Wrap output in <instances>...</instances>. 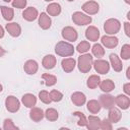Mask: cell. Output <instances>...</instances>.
<instances>
[{
  "mask_svg": "<svg viewBox=\"0 0 130 130\" xmlns=\"http://www.w3.org/2000/svg\"><path fill=\"white\" fill-rule=\"evenodd\" d=\"M86 107H87L88 112L91 113V114H98L102 109V106H101L100 102L96 101V100H89L86 104Z\"/></svg>",
  "mask_w": 130,
  "mask_h": 130,
  "instance_id": "27",
  "label": "cell"
},
{
  "mask_svg": "<svg viewBox=\"0 0 130 130\" xmlns=\"http://www.w3.org/2000/svg\"><path fill=\"white\" fill-rule=\"evenodd\" d=\"M21 103L26 107V108H32L37 104V98L32 93H25L21 98Z\"/></svg>",
  "mask_w": 130,
  "mask_h": 130,
  "instance_id": "24",
  "label": "cell"
},
{
  "mask_svg": "<svg viewBox=\"0 0 130 130\" xmlns=\"http://www.w3.org/2000/svg\"><path fill=\"white\" fill-rule=\"evenodd\" d=\"M4 34H5V31H4V28H3V26L0 24V39H2V38L4 37Z\"/></svg>",
  "mask_w": 130,
  "mask_h": 130,
  "instance_id": "43",
  "label": "cell"
},
{
  "mask_svg": "<svg viewBox=\"0 0 130 130\" xmlns=\"http://www.w3.org/2000/svg\"><path fill=\"white\" fill-rule=\"evenodd\" d=\"M4 130H17L18 127L13 123V121L11 119H5L3 121V127Z\"/></svg>",
  "mask_w": 130,
  "mask_h": 130,
  "instance_id": "38",
  "label": "cell"
},
{
  "mask_svg": "<svg viewBox=\"0 0 130 130\" xmlns=\"http://www.w3.org/2000/svg\"><path fill=\"white\" fill-rule=\"evenodd\" d=\"M127 18H128V19H130V12H128V13H127Z\"/></svg>",
  "mask_w": 130,
  "mask_h": 130,
  "instance_id": "47",
  "label": "cell"
},
{
  "mask_svg": "<svg viewBox=\"0 0 130 130\" xmlns=\"http://www.w3.org/2000/svg\"><path fill=\"white\" fill-rule=\"evenodd\" d=\"M102 46L108 48V49H114L118 46L119 44V39L115 36H110V35H105L101 38Z\"/></svg>",
  "mask_w": 130,
  "mask_h": 130,
  "instance_id": "10",
  "label": "cell"
},
{
  "mask_svg": "<svg viewBox=\"0 0 130 130\" xmlns=\"http://www.w3.org/2000/svg\"><path fill=\"white\" fill-rule=\"evenodd\" d=\"M99 86H100L102 91H104V92H111L115 88V83L111 79H105V80L100 82Z\"/></svg>",
  "mask_w": 130,
  "mask_h": 130,
  "instance_id": "26",
  "label": "cell"
},
{
  "mask_svg": "<svg viewBox=\"0 0 130 130\" xmlns=\"http://www.w3.org/2000/svg\"><path fill=\"white\" fill-rule=\"evenodd\" d=\"M100 123H101V119L98 116L90 115L87 118V123L85 127L88 130H98L100 129Z\"/></svg>",
  "mask_w": 130,
  "mask_h": 130,
  "instance_id": "22",
  "label": "cell"
},
{
  "mask_svg": "<svg viewBox=\"0 0 130 130\" xmlns=\"http://www.w3.org/2000/svg\"><path fill=\"white\" fill-rule=\"evenodd\" d=\"M45 117V113L41 108L38 107H32L30 108L29 111V118L34 122H41Z\"/></svg>",
  "mask_w": 130,
  "mask_h": 130,
  "instance_id": "18",
  "label": "cell"
},
{
  "mask_svg": "<svg viewBox=\"0 0 130 130\" xmlns=\"http://www.w3.org/2000/svg\"><path fill=\"white\" fill-rule=\"evenodd\" d=\"M44 1H47V2H52L53 0H44Z\"/></svg>",
  "mask_w": 130,
  "mask_h": 130,
  "instance_id": "50",
  "label": "cell"
},
{
  "mask_svg": "<svg viewBox=\"0 0 130 130\" xmlns=\"http://www.w3.org/2000/svg\"><path fill=\"white\" fill-rule=\"evenodd\" d=\"M22 17L26 21H34L39 17V11L35 7H27L23 10Z\"/></svg>",
  "mask_w": 130,
  "mask_h": 130,
  "instance_id": "13",
  "label": "cell"
},
{
  "mask_svg": "<svg viewBox=\"0 0 130 130\" xmlns=\"http://www.w3.org/2000/svg\"><path fill=\"white\" fill-rule=\"evenodd\" d=\"M92 66H93L95 72H98L100 74H107L110 70V63L107 60H103L100 58L92 62Z\"/></svg>",
  "mask_w": 130,
  "mask_h": 130,
  "instance_id": "6",
  "label": "cell"
},
{
  "mask_svg": "<svg viewBox=\"0 0 130 130\" xmlns=\"http://www.w3.org/2000/svg\"><path fill=\"white\" fill-rule=\"evenodd\" d=\"M115 105L122 110H127L130 107V99L127 94H118L115 98Z\"/></svg>",
  "mask_w": 130,
  "mask_h": 130,
  "instance_id": "12",
  "label": "cell"
},
{
  "mask_svg": "<svg viewBox=\"0 0 130 130\" xmlns=\"http://www.w3.org/2000/svg\"><path fill=\"white\" fill-rule=\"evenodd\" d=\"M57 59L54 55H46L42 60V65L46 69H53L56 66Z\"/></svg>",
  "mask_w": 130,
  "mask_h": 130,
  "instance_id": "23",
  "label": "cell"
},
{
  "mask_svg": "<svg viewBox=\"0 0 130 130\" xmlns=\"http://www.w3.org/2000/svg\"><path fill=\"white\" fill-rule=\"evenodd\" d=\"M5 108L10 113H16L20 108V102L16 96L8 95L5 99Z\"/></svg>",
  "mask_w": 130,
  "mask_h": 130,
  "instance_id": "5",
  "label": "cell"
},
{
  "mask_svg": "<svg viewBox=\"0 0 130 130\" xmlns=\"http://www.w3.org/2000/svg\"><path fill=\"white\" fill-rule=\"evenodd\" d=\"M89 49H90V44H89V42H87V41H81V42L77 45V47H76L77 52L80 53V54L87 53V52L89 51Z\"/></svg>",
  "mask_w": 130,
  "mask_h": 130,
  "instance_id": "33",
  "label": "cell"
},
{
  "mask_svg": "<svg viewBox=\"0 0 130 130\" xmlns=\"http://www.w3.org/2000/svg\"><path fill=\"white\" fill-rule=\"evenodd\" d=\"M68 2H72V1H74V0H67Z\"/></svg>",
  "mask_w": 130,
  "mask_h": 130,
  "instance_id": "51",
  "label": "cell"
},
{
  "mask_svg": "<svg viewBox=\"0 0 130 130\" xmlns=\"http://www.w3.org/2000/svg\"><path fill=\"white\" fill-rule=\"evenodd\" d=\"M121 29V22L117 18H109L104 23V30L106 35L115 36Z\"/></svg>",
  "mask_w": 130,
  "mask_h": 130,
  "instance_id": "3",
  "label": "cell"
},
{
  "mask_svg": "<svg viewBox=\"0 0 130 130\" xmlns=\"http://www.w3.org/2000/svg\"><path fill=\"white\" fill-rule=\"evenodd\" d=\"M113 126H112V123L110 122V120L107 118H105L104 120H101V123H100V129L102 130H112Z\"/></svg>",
  "mask_w": 130,
  "mask_h": 130,
  "instance_id": "39",
  "label": "cell"
},
{
  "mask_svg": "<svg viewBox=\"0 0 130 130\" xmlns=\"http://www.w3.org/2000/svg\"><path fill=\"white\" fill-rule=\"evenodd\" d=\"M49 94H50L51 101H52V102H55V103L60 102V101H62V99H63V93H62L61 91L57 90V89L51 90V91L49 92Z\"/></svg>",
  "mask_w": 130,
  "mask_h": 130,
  "instance_id": "35",
  "label": "cell"
},
{
  "mask_svg": "<svg viewBox=\"0 0 130 130\" xmlns=\"http://www.w3.org/2000/svg\"><path fill=\"white\" fill-rule=\"evenodd\" d=\"M101 35H100V30L98 27L93 26V25H89L86 30H85V38L87 39V41L90 42H96L99 41Z\"/></svg>",
  "mask_w": 130,
  "mask_h": 130,
  "instance_id": "11",
  "label": "cell"
},
{
  "mask_svg": "<svg viewBox=\"0 0 130 130\" xmlns=\"http://www.w3.org/2000/svg\"><path fill=\"white\" fill-rule=\"evenodd\" d=\"M23 70L28 75H34L39 70V64L36 60H27L23 65Z\"/></svg>",
  "mask_w": 130,
  "mask_h": 130,
  "instance_id": "16",
  "label": "cell"
},
{
  "mask_svg": "<svg viewBox=\"0 0 130 130\" xmlns=\"http://www.w3.org/2000/svg\"><path fill=\"white\" fill-rule=\"evenodd\" d=\"M71 102L77 107H81L86 103V96L81 91H75L71 94Z\"/></svg>",
  "mask_w": 130,
  "mask_h": 130,
  "instance_id": "17",
  "label": "cell"
},
{
  "mask_svg": "<svg viewBox=\"0 0 130 130\" xmlns=\"http://www.w3.org/2000/svg\"><path fill=\"white\" fill-rule=\"evenodd\" d=\"M42 78L45 81V84L47 86H53L57 83V77L50 73H44L42 74Z\"/></svg>",
  "mask_w": 130,
  "mask_h": 130,
  "instance_id": "32",
  "label": "cell"
},
{
  "mask_svg": "<svg viewBox=\"0 0 130 130\" xmlns=\"http://www.w3.org/2000/svg\"><path fill=\"white\" fill-rule=\"evenodd\" d=\"M101 82V78L98 74H92L90 75L88 78H87V81H86V86L90 89H94L99 86Z\"/></svg>",
  "mask_w": 130,
  "mask_h": 130,
  "instance_id": "29",
  "label": "cell"
},
{
  "mask_svg": "<svg viewBox=\"0 0 130 130\" xmlns=\"http://www.w3.org/2000/svg\"><path fill=\"white\" fill-rule=\"evenodd\" d=\"M55 53L61 57H70L74 54V47L68 42L60 41L55 46Z\"/></svg>",
  "mask_w": 130,
  "mask_h": 130,
  "instance_id": "2",
  "label": "cell"
},
{
  "mask_svg": "<svg viewBox=\"0 0 130 130\" xmlns=\"http://www.w3.org/2000/svg\"><path fill=\"white\" fill-rule=\"evenodd\" d=\"M91 48V53L94 57H96L98 59L99 58H102L104 55H105V49L104 47L102 46V44H99V43H95Z\"/></svg>",
  "mask_w": 130,
  "mask_h": 130,
  "instance_id": "31",
  "label": "cell"
},
{
  "mask_svg": "<svg viewBox=\"0 0 130 130\" xmlns=\"http://www.w3.org/2000/svg\"><path fill=\"white\" fill-rule=\"evenodd\" d=\"M4 2H6V3H8V2H10V1H12V0H3Z\"/></svg>",
  "mask_w": 130,
  "mask_h": 130,
  "instance_id": "49",
  "label": "cell"
},
{
  "mask_svg": "<svg viewBox=\"0 0 130 130\" xmlns=\"http://www.w3.org/2000/svg\"><path fill=\"white\" fill-rule=\"evenodd\" d=\"M45 117L48 121H51V122H54V121H57L58 118H59V113L56 109L54 108H49L46 110L45 112Z\"/></svg>",
  "mask_w": 130,
  "mask_h": 130,
  "instance_id": "30",
  "label": "cell"
},
{
  "mask_svg": "<svg viewBox=\"0 0 130 130\" xmlns=\"http://www.w3.org/2000/svg\"><path fill=\"white\" fill-rule=\"evenodd\" d=\"M109 59H110V65L112 66V68L114 69V71H116V72L122 71L123 64H122V61H121L120 57H118L117 54H115V53L110 54Z\"/></svg>",
  "mask_w": 130,
  "mask_h": 130,
  "instance_id": "15",
  "label": "cell"
},
{
  "mask_svg": "<svg viewBox=\"0 0 130 130\" xmlns=\"http://www.w3.org/2000/svg\"><path fill=\"white\" fill-rule=\"evenodd\" d=\"M121 58L123 60H129L130 59V45L125 44L121 48Z\"/></svg>",
  "mask_w": 130,
  "mask_h": 130,
  "instance_id": "36",
  "label": "cell"
},
{
  "mask_svg": "<svg viewBox=\"0 0 130 130\" xmlns=\"http://www.w3.org/2000/svg\"><path fill=\"white\" fill-rule=\"evenodd\" d=\"M124 30L127 37H130V23L128 21L124 22Z\"/></svg>",
  "mask_w": 130,
  "mask_h": 130,
  "instance_id": "41",
  "label": "cell"
},
{
  "mask_svg": "<svg viewBox=\"0 0 130 130\" xmlns=\"http://www.w3.org/2000/svg\"><path fill=\"white\" fill-rule=\"evenodd\" d=\"M99 102H100L101 106L107 110L115 107V98L112 94H110L109 92H105V93L101 94Z\"/></svg>",
  "mask_w": 130,
  "mask_h": 130,
  "instance_id": "7",
  "label": "cell"
},
{
  "mask_svg": "<svg viewBox=\"0 0 130 130\" xmlns=\"http://www.w3.org/2000/svg\"><path fill=\"white\" fill-rule=\"evenodd\" d=\"M129 72H130V68L128 67V68H127V71H126V77H127V79H130V75H129Z\"/></svg>",
  "mask_w": 130,
  "mask_h": 130,
  "instance_id": "45",
  "label": "cell"
},
{
  "mask_svg": "<svg viewBox=\"0 0 130 130\" xmlns=\"http://www.w3.org/2000/svg\"><path fill=\"white\" fill-rule=\"evenodd\" d=\"M5 29L13 38H17L21 34V26L17 22H8L5 25Z\"/></svg>",
  "mask_w": 130,
  "mask_h": 130,
  "instance_id": "14",
  "label": "cell"
},
{
  "mask_svg": "<svg viewBox=\"0 0 130 130\" xmlns=\"http://www.w3.org/2000/svg\"><path fill=\"white\" fill-rule=\"evenodd\" d=\"M39 25L42 29H49L52 24V19L46 12H42L39 15Z\"/></svg>",
  "mask_w": 130,
  "mask_h": 130,
  "instance_id": "19",
  "label": "cell"
},
{
  "mask_svg": "<svg viewBox=\"0 0 130 130\" xmlns=\"http://www.w3.org/2000/svg\"><path fill=\"white\" fill-rule=\"evenodd\" d=\"M46 10H47V14H49L50 16H58L61 13L62 8H61V5L59 3L52 2L47 6Z\"/></svg>",
  "mask_w": 130,
  "mask_h": 130,
  "instance_id": "25",
  "label": "cell"
},
{
  "mask_svg": "<svg viewBox=\"0 0 130 130\" xmlns=\"http://www.w3.org/2000/svg\"><path fill=\"white\" fill-rule=\"evenodd\" d=\"M73 115L78 117V122H77V125H78V126H81V127H85V126H86L87 119H86V117L84 116V114H83L82 112L75 111V112H73Z\"/></svg>",
  "mask_w": 130,
  "mask_h": 130,
  "instance_id": "34",
  "label": "cell"
},
{
  "mask_svg": "<svg viewBox=\"0 0 130 130\" xmlns=\"http://www.w3.org/2000/svg\"><path fill=\"white\" fill-rule=\"evenodd\" d=\"M61 35H62V38L66 41H69V42H75L78 38V34L76 31L75 28H73L72 26H65L62 28V31H61Z\"/></svg>",
  "mask_w": 130,
  "mask_h": 130,
  "instance_id": "9",
  "label": "cell"
},
{
  "mask_svg": "<svg viewBox=\"0 0 130 130\" xmlns=\"http://www.w3.org/2000/svg\"><path fill=\"white\" fill-rule=\"evenodd\" d=\"M61 66H62V69L66 73H70L74 70L76 66V61L74 58H64L61 61Z\"/></svg>",
  "mask_w": 130,
  "mask_h": 130,
  "instance_id": "20",
  "label": "cell"
},
{
  "mask_svg": "<svg viewBox=\"0 0 130 130\" xmlns=\"http://www.w3.org/2000/svg\"><path fill=\"white\" fill-rule=\"evenodd\" d=\"M5 55V50L0 46V57H2V56H4Z\"/></svg>",
  "mask_w": 130,
  "mask_h": 130,
  "instance_id": "44",
  "label": "cell"
},
{
  "mask_svg": "<svg viewBox=\"0 0 130 130\" xmlns=\"http://www.w3.org/2000/svg\"><path fill=\"white\" fill-rule=\"evenodd\" d=\"M92 62H93L92 55H90L88 53H84L78 57L76 65L78 67V70L81 73H87L90 71V69L92 67Z\"/></svg>",
  "mask_w": 130,
  "mask_h": 130,
  "instance_id": "1",
  "label": "cell"
},
{
  "mask_svg": "<svg viewBox=\"0 0 130 130\" xmlns=\"http://www.w3.org/2000/svg\"><path fill=\"white\" fill-rule=\"evenodd\" d=\"M0 9H1V14H2V16L5 20L10 21V20L13 19V17H14L13 8L8 7V6H0Z\"/></svg>",
  "mask_w": 130,
  "mask_h": 130,
  "instance_id": "28",
  "label": "cell"
},
{
  "mask_svg": "<svg viewBox=\"0 0 130 130\" xmlns=\"http://www.w3.org/2000/svg\"><path fill=\"white\" fill-rule=\"evenodd\" d=\"M39 99H40V101L42 103H44L46 105H49L52 102L51 99H50V94H49V92L47 90H41L39 92Z\"/></svg>",
  "mask_w": 130,
  "mask_h": 130,
  "instance_id": "37",
  "label": "cell"
},
{
  "mask_svg": "<svg viewBox=\"0 0 130 130\" xmlns=\"http://www.w3.org/2000/svg\"><path fill=\"white\" fill-rule=\"evenodd\" d=\"M122 118V113L118 108H111L109 109V113H108V119L110 120V122L112 124H116L118 123Z\"/></svg>",
  "mask_w": 130,
  "mask_h": 130,
  "instance_id": "21",
  "label": "cell"
},
{
  "mask_svg": "<svg viewBox=\"0 0 130 130\" xmlns=\"http://www.w3.org/2000/svg\"><path fill=\"white\" fill-rule=\"evenodd\" d=\"M26 0H12V6L18 9H24L26 6Z\"/></svg>",
  "mask_w": 130,
  "mask_h": 130,
  "instance_id": "40",
  "label": "cell"
},
{
  "mask_svg": "<svg viewBox=\"0 0 130 130\" xmlns=\"http://www.w3.org/2000/svg\"><path fill=\"white\" fill-rule=\"evenodd\" d=\"M82 11H84L87 15H94L100 10V5L95 1H86L81 6Z\"/></svg>",
  "mask_w": 130,
  "mask_h": 130,
  "instance_id": "8",
  "label": "cell"
},
{
  "mask_svg": "<svg viewBox=\"0 0 130 130\" xmlns=\"http://www.w3.org/2000/svg\"><path fill=\"white\" fill-rule=\"evenodd\" d=\"M123 90H124V92H125L127 95L130 94V82H127V83H125V84L123 85Z\"/></svg>",
  "mask_w": 130,
  "mask_h": 130,
  "instance_id": "42",
  "label": "cell"
},
{
  "mask_svg": "<svg viewBox=\"0 0 130 130\" xmlns=\"http://www.w3.org/2000/svg\"><path fill=\"white\" fill-rule=\"evenodd\" d=\"M125 2H126L127 4H130V0H125Z\"/></svg>",
  "mask_w": 130,
  "mask_h": 130,
  "instance_id": "48",
  "label": "cell"
},
{
  "mask_svg": "<svg viewBox=\"0 0 130 130\" xmlns=\"http://www.w3.org/2000/svg\"><path fill=\"white\" fill-rule=\"evenodd\" d=\"M91 17L85 13H82L80 11H75L72 14V21L76 24V25H87L91 22Z\"/></svg>",
  "mask_w": 130,
  "mask_h": 130,
  "instance_id": "4",
  "label": "cell"
},
{
  "mask_svg": "<svg viewBox=\"0 0 130 130\" xmlns=\"http://www.w3.org/2000/svg\"><path fill=\"white\" fill-rule=\"evenodd\" d=\"M2 90H3V86H2V84L0 83V92H1Z\"/></svg>",
  "mask_w": 130,
  "mask_h": 130,
  "instance_id": "46",
  "label": "cell"
}]
</instances>
